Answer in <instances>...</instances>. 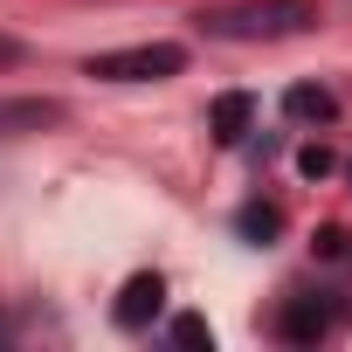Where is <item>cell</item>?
Listing matches in <instances>:
<instances>
[{
  "instance_id": "6da1fadb",
  "label": "cell",
  "mask_w": 352,
  "mask_h": 352,
  "mask_svg": "<svg viewBox=\"0 0 352 352\" xmlns=\"http://www.w3.org/2000/svg\"><path fill=\"white\" fill-rule=\"evenodd\" d=\"M318 21V0H249V8H214L201 14L208 35H228V42H270V35H304Z\"/></svg>"
},
{
  "instance_id": "7a4b0ae2",
  "label": "cell",
  "mask_w": 352,
  "mask_h": 352,
  "mask_svg": "<svg viewBox=\"0 0 352 352\" xmlns=\"http://www.w3.org/2000/svg\"><path fill=\"white\" fill-rule=\"evenodd\" d=\"M83 69L104 76V83H166V76H180V69H187V49H180V42H131V49L90 56Z\"/></svg>"
},
{
  "instance_id": "3957f363",
  "label": "cell",
  "mask_w": 352,
  "mask_h": 352,
  "mask_svg": "<svg viewBox=\"0 0 352 352\" xmlns=\"http://www.w3.org/2000/svg\"><path fill=\"white\" fill-rule=\"evenodd\" d=\"M159 304H166V283H159L152 270H138V276H124V290H118V324H124V331H145V324L159 318Z\"/></svg>"
},
{
  "instance_id": "277c9868",
  "label": "cell",
  "mask_w": 352,
  "mask_h": 352,
  "mask_svg": "<svg viewBox=\"0 0 352 352\" xmlns=\"http://www.w3.org/2000/svg\"><path fill=\"white\" fill-rule=\"evenodd\" d=\"M249 124H256V97H249V90H221L214 111H208V131H214L221 145H242Z\"/></svg>"
},
{
  "instance_id": "5b68a950",
  "label": "cell",
  "mask_w": 352,
  "mask_h": 352,
  "mask_svg": "<svg viewBox=\"0 0 352 352\" xmlns=\"http://www.w3.org/2000/svg\"><path fill=\"white\" fill-rule=\"evenodd\" d=\"M42 124H63V104L56 97H0V138L42 131Z\"/></svg>"
},
{
  "instance_id": "8992f818",
  "label": "cell",
  "mask_w": 352,
  "mask_h": 352,
  "mask_svg": "<svg viewBox=\"0 0 352 352\" xmlns=\"http://www.w3.org/2000/svg\"><path fill=\"white\" fill-rule=\"evenodd\" d=\"M324 324H331V318H324V304H318V297H297V304L283 311V338H290V345L324 338Z\"/></svg>"
},
{
  "instance_id": "52a82bcc",
  "label": "cell",
  "mask_w": 352,
  "mask_h": 352,
  "mask_svg": "<svg viewBox=\"0 0 352 352\" xmlns=\"http://www.w3.org/2000/svg\"><path fill=\"white\" fill-rule=\"evenodd\" d=\"M283 111H290L297 124H311V118L324 124V118H331V90H324V83H290V90H283Z\"/></svg>"
},
{
  "instance_id": "ba28073f",
  "label": "cell",
  "mask_w": 352,
  "mask_h": 352,
  "mask_svg": "<svg viewBox=\"0 0 352 352\" xmlns=\"http://www.w3.org/2000/svg\"><path fill=\"white\" fill-rule=\"evenodd\" d=\"M276 228H283V214H276V208H242V235H249V242H270Z\"/></svg>"
},
{
  "instance_id": "9c48e42d",
  "label": "cell",
  "mask_w": 352,
  "mask_h": 352,
  "mask_svg": "<svg viewBox=\"0 0 352 352\" xmlns=\"http://www.w3.org/2000/svg\"><path fill=\"white\" fill-rule=\"evenodd\" d=\"M297 173H304V180H324V173H331V152H324V145H304V152H297Z\"/></svg>"
},
{
  "instance_id": "30bf717a",
  "label": "cell",
  "mask_w": 352,
  "mask_h": 352,
  "mask_svg": "<svg viewBox=\"0 0 352 352\" xmlns=\"http://www.w3.org/2000/svg\"><path fill=\"white\" fill-rule=\"evenodd\" d=\"M173 338H180V345H214L208 318H180V324H173Z\"/></svg>"
},
{
  "instance_id": "8fae6325",
  "label": "cell",
  "mask_w": 352,
  "mask_h": 352,
  "mask_svg": "<svg viewBox=\"0 0 352 352\" xmlns=\"http://www.w3.org/2000/svg\"><path fill=\"white\" fill-rule=\"evenodd\" d=\"M14 63H21V42H14V35H0V69H14Z\"/></svg>"
}]
</instances>
